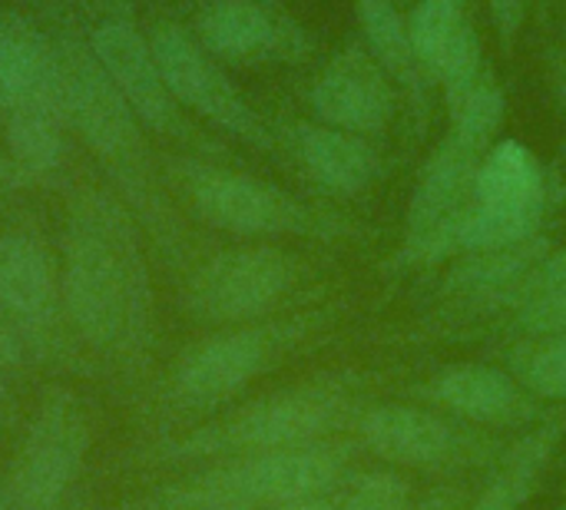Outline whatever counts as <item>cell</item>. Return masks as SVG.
<instances>
[{
  "label": "cell",
  "instance_id": "d4e9b609",
  "mask_svg": "<svg viewBox=\"0 0 566 510\" xmlns=\"http://www.w3.org/2000/svg\"><path fill=\"white\" fill-rule=\"evenodd\" d=\"M411 481L401 471L378 468L352 478L345 495L335 498V510H408L415 504Z\"/></svg>",
  "mask_w": 566,
  "mask_h": 510
},
{
  "label": "cell",
  "instance_id": "52a82bcc",
  "mask_svg": "<svg viewBox=\"0 0 566 510\" xmlns=\"http://www.w3.org/2000/svg\"><path fill=\"white\" fill-rule=\"evenodd\" d=\"M551 209V176L534 149L517 139H497L484 156L474 199L451 226L454 259L488 252L541 236Z\"/></svg>",
  "mask_w": 566,
  "mask_h": 510
},
{
  "label": "cell",
  "instance_id": "4316f807",
  "mask_svg": "<svg viewBox=\"0 0 566 510\" xmlns=\"http://www.w3.org/2000/svg\"><path fill=\"white\" fill-rule=\"evenodd\" d=\"M531 3L534 0H488L491 23H494V33H497L504 50H514V43H517V37H521V30L527 23Z\"/></svg>",
  "mask_w": 566,
  "mask_h": 510
},
{
  "label": "cell",
  "instance_id": "9c48e42d",
  "mask_svg": "<svg viewBox=\"0 0 566 510\" xmlns=\"http://www.w3.org/2000/svg\"><path fill=\"white\" fill-rule=\"evenodd\" d=\"M149 43L169 93L182 110L259 153H279L275 129L252 110L229 70L192 37L189 27L163 20L149 30Z\"/></svg>",
  "mask_w": 566,
  "mask_h": 510
},
{
  "label": "cell",
  "instance_id": "4fadbf2b",
  "mask_svg": "<svg viewBox=\"0 0 566 510\" xmlns=\"http://www.w3.org/2000/svg\"><path fill=\"white\" fill-rule=\"evenodd\" d=\"M189 30L222 66L298 63L312 50L308 30L279 0H202Z\"/></svg>",
  "mask_w": 566,
  "mask_h": 510
},
{
  "label": "cell",
  "instance_id": "4dcf8cb0",
  "mask_svg": "<svg viewBox=\"0 0 566 510\" xmlns=\"http://www.w3.org/2000/svg\"><path fill=\"white\" fill-rule=\"evenodd\" d=\"M269 510H335V498L332 495H322V498H302V501H285V504H275Z\"/></svg>",
  "mask_w": 566,
  "mask_h": 510
},
{
  "label": "cell",
  "instance_id": "83f0119b",
  "mask_svg": "<svg viewBox=\"0 0 566 510\" xmlns=\"http://www.w3.org/2000/svg\"><path fill=\"white\" fill-rule=\"evenodd\" d=\"M33 352L30 335L20 329V322L0 305V372H13L27 362V355Z\"/></svg>",
  "mask_w": 566,
  "mask_h": 510
},
{
  "label": "cell",
  "instance_id": "484cf974",
  "mask_svg": "<svg viewBox=\"0 0 566 510\" xmlns=\"http://www.w3.org/2000/svg\"><path fill=\"white\" fill-rule=\"evenodd\" d=\"M514 325L527 339L566 335V289H544V292L527 295L514 309Z\"/></svg>",
  "mask_w": 566,
  "mask_h": 510
},
{
  "label": "cell",
  "instance_id": "1f68e13d",
  "mask_svg": "<svg viewBox=\"0 0 566 510\" xmlns=\"http://www.w3.org/2000/svg\"><path fill=\"white\" fill-rule=\"evenodd\" d=\"M554 90H557V96H560L566 110V37L560 50H557V60H554Z\"/></svg>",
  "mask_w": 566,
  "mask_h": 510
},
{
  "label": "cell",
  "instance_id": "5bb4252c",
  "mask_svg": "<svg viewBox=\"0 0 566 510\" xmlns=\"http://www.w3.org/2000/svg\"><path fill=\"white\" fill-rule=\"evenodd\" d=\"M86 43L146 133H159L172 139L189 136L182 106L172 100L163 80L149 33H143L126 13H99L96 23L90 27Z\"/></svg>",
  "mask_w": 566,
  "mask_h": 510
},
{
  "label": "cell",
  "instance_id": "6da1fadb",
  "mask_svg": "<svg viewBox=\"0 0 566 510\" xmlns=\"http://www.w3.org/2000/svg\"><path fill=\"white\" fill-rule=\"evenodd\" d=\"M63 312L106 355L143 365L153 345V282L129 206L103 189L70 199L60 252Z\"/></svg>",
  "mask_w": 566,
  "mask_h": 510
},
{
  "label": "cell",
  "instance_id": "8992f818",
  "mask_svg": "<svg viewBox=\"0 0 566 510\" xmlns=\"http://www.w3.org/2000/svg\"><path fill=\"white\" fill-rule=\"evenodd\" d=\"M169 176L176 179L186 206L212 229L245 236V239H279V236H305V239H335L348 236L345 222L305 206L298 196L222 166H209L199 159H172Z\"/></svg>",
  "mask_w": 566,
  "mask_h": 510
},
{
  "label": "cell",
  "instance_id": "8fae6325",
  "mask_svg": "<svg viewBox=\"0 0 566 510\" xmlns=\"http://www.w3.org/2000/svg\"><path fill=\"white\" fill-rule=\"evenodd\" d=\"M90 418L83 405L53 392L43 398L30 418L7 481V498L13 510H56L63 495L83 471L90 451Z\"/></svg>",
  "mask_w": 566,
  "mask_h": 510
},
{
  "label": "cell",
  "instance_id": "7a4b0ae2",
  "mask_svg": "<svg viewBox=\"0 0 566 510\" xmlns=\"http://www.w3.org/2000/svg\"><path fill=\"white\" fill-rule=\"evenodd\" d=\"M63 63V116L66 126L90 146L93 156L113 173L123 189V202L159 236L169 259L179 256V226L172 209L156 189L153 163L143 139V123L113 86L90 43L70 33L53 37Z\"/></svg>",
  "mask_w": 566,
  "mask_h": 510
},
{
  "label": "cell",
  "instance_id": "3957f363",
  "mask_svg": "<svg viewBox=\"0 0 566 510\" xmlns=\"http://www.w3.org/2000/svg\"><path fill=\"white\" fill-rule=\"evenodd\" d=\"M507 116V100L497 76L488 70L474 93L451 113V126L424 159L405 212V246L395 266H434L448 259V232L474 199V183L484 156L494 149Z\"/></svg>",
  "mask_w": 566,
  "mask_h": 510
},
{
  "label": "cell",
  "instance_id": "30bf717a",
  "mask_svg": "<svg viewBox=\"0 0 566 510\" xmlns=\"http://www.w3.org/2000/svg\"><path fill=\"white\" fill-rule=\"evenodd\" d=\"M298 259L275 246H242L206 259L182 292L186 312L202 325L265 322L298 285Z\"/></svg>",
  "mask_w": 566,
  "mask_h": 510
},
{
  "label": "cell",
  "instance_id": "e575fe53",
  "mask_svg": "<svg viewBox=\"0 0 566 510\" xmlns=\"http://www.w3.org/2000/svg\"><path fill=\"white\" fill-rule=\"evenodd\" d=\"M7 402H10V398H7V388H3V382H0V412L7 408Z\"/></svg>",
  "mask_w": 566,
  "mask_h": 510
},
{
  "label": "cell",
  "instance_id": "2e32d148",
  "mask_svg": "<svg viewBox=\"0 0 566 510\" xmlns=\"http://www.w3.org/2000/svg\"><path fill=\"white\" fill-rule=\"evenodd\" d=\"M405 20L418 66L424 70L431 86H441L451 116L491 70L484 63V46L471 17V0H415Z\"/></svg>",
  "mask_w": 566,
  "mask_h": 510
},
{
  "label": "cell",
  "instance_id": "277c9868",
  "mask_svg": "<svg viewBox=\"0 0 566 510\" xmlns=\"http://www.w3.org/2000/svg\"><path fill=\"white\" fill-rule=\"evenodd\" d=\"M365 412L352 385L338 378H318L292 385L272 395H262L229 418L192 431L172 448V458H232L252 451L298 448L338 438L345 428H355Z\"/></svg>",
  "mask_w": 566,
  "mask_h": 510
},
{
  "label": "cell",
  "instance_id": "e0dca14e",
  "mask_svg": "<svg viewBox=\"0 0 566 510\" xmlns=\"http://www.w3.org/2000/svg\"><path fill=\"white\" fill-rule=\"evenodd\" d=\"M431 408L481 428H531L544 418V402H537L507 368L497 365H451L418 388Z\"/></svg>",
  "mask_w": 566,
  "mask_h": 510
},
{
  "label": "cell",
  "instance_id": "f546056e",
  "mask_svg": "<svg viewBox=\"0 0 566 510\" xmlns=\"http://www.w3.org/2000/svg\"><path fill=\"white\" fill-rule=\"evenodd\" d=\"M30 176L7 156V153H0V189H13V186H23Z\"/></svg>",
  "mask_w": 566,
  "mask_h": 510
},
{
  "label": "cell",
  "instance_id": "ba28073f",
  "mask_svg": "<svg viewBox=\"0 0 566 510\" xmlns=\"http://www.w3.org/2000/svg\"><path fill=\"white\" fill-rule=\"evenodd\" d=\"M318 325L315 315L285 322H252L216 332L192 348H186L172 372L166 395L182 412H212L235 398L259 375H265L295 342H302Z\"/></svg>",
  "mask_w": 566,
  "mask_h": 510
},
{
  "label": "cell",
  "instance_id": "7c38bea8",
  "mask_svg": "<svg viewBox=\"0 0 566 510\" xmlns=\"http://www.w3.org/2000/svg\"><path fill=\"white\" fill-rule=\"evenodd\" d=\"M358 445L398 468H464L481 458H491V445L481 441L464 421L405 402L365 405L355 421Z\"/></svg>",
  "mask_w": 566,
  "mask_h": 510
},
{
  "label": "cell",
  "instance_id": "7402d4cb",
  "mask_svg": "<svg viewBox=\"0 0 566 510\" xmlns=\"http://www.w3.org/2000/svg\"><path fill=\"white\" fill-rule=\"evenodd\" d=\"M566 435V415L564 412H551L544 415L537 425H531L511 448H504L491 468L488 485L481 488V495L464 510H521L541 475L547 471L560 438Z\"/></svg>",
  "mask_w": 566,
  "mask_h": 510
},
{
  "label": "cell",
  "instance_id": "603a6c76",
  "mask_svg": "<svg viewBox=\"0 0 566 510\" xmlns=\"http://www.w3.org/2000/svg\"><path fill=\"white\" fill-rule=\"evenodd\" d=\"M66 119L53 113H13L3 116L7 156L27 176H46L60 169L66 156Z\"/></svg>",
  "mask_w": 566,
  "mask_h": 510
},
{
  "label": "cell",
  "instance_id": "d6a6232c",
  "mask_svg": "<svg viewBox=\"0 0 566 510\" xmlns=\"http://www.w3.org/2000/svg\"><path fill=\"white\" fill-rule=\"evenodd\" d=\"M172 510H252V508H239V504H186V508H172Z\"/></svg>",
  "mask_w": 566,
  "mask_h": 510
},
{
  "label": "cell",
  "instance_id": "cb8c5ba5",
  "mask_svg": "<svg viewBox=\"0 0 566 510\" xmlns=\"http://www.w3.org/2000/svg\"><path fill=\"white\" fill-rule=\"evenodd\" d=\"M507 372L544 405L566 402V335H541L517 345Z\"/></svg>",
  "mask_w": 566,
  "mask_h": 510
},
{
  "label": "cell",
  "instance_id": "ac0fdd59",
  "mask_svg": "<svg viewBox=\"0 0 566 510\" xmlns=\"http://www.w3.org/2000/svg\"><path fill=\"white\" fill-rule=\"evenodd\" d=\"M13 113L63 116V63L46 30L20 13H0V116Z\"/></svg>",
  "mask_w": 566,
  "mask_h": 510
},
{
  "label": "cell",
  "instance_id": "f1b7e54d",
  "mask_svg": "<svg viewBox=\"0 0 566 510\" xmlns=\"http://www.w3.org/2000/svg\"><path fill=\"white\" fill-rule=\"evenodd\" d=\"M464 491H458V488H438V491H431L428 498H421V501H415L408 510H464Z\"/></svg>",
  "mask_w": 566,
  "mask_h": 510
},
{
  "label": "cell",
  "instance_id": "44dd1931",
  "mask_svg": "<svg viewBox=\"0 0 566 510\" xmlns=\"http://www.w3.org/2000/svg\"><path fill=\"white\" fill-rule=\"evenodd\" d=\"M0 305L20 322L33 348L50 335L63 312L60 262L30 232L0 236Z\"/></svg>",
  "mask_w": 566,
  "mask_h": 510
},
{
  "label": "cell",
  "instance_id": "ffe728a7",
  "mask_svg": "<svg viewBox=\"0 0 566 510\" xmlns=\"http://www.w3.org/2000/svg\"><path fill=\"white\" fill-rule=\"evenodd\" d=\"M279 143L292 153L302 173L335 196H358L378 183L385 159L375 139L335 129L315 119H298L282 129Z\"/></svg>",
  "mask_w": 566,
  "mask_h": 510
},
{
  "label": "cell",
  "instance_id": "d590c367",
  "mask_svg": "<svg viewBox=\"0 0 566 510\" xmlns=\"http://www.w3.org/2000/svg\"><path fill=\"white\" fill-rule=\"evenodd\" d=\"M564 510H566V504H564Z\"/></svg>",
  "mask_w": 566,
  "mask_h": 510
},
{
  "label": "cell",
  "instance_id": "d6986e66",
  "mask_svg": "<svg viewBox=\"0 0 566 510\" xmlns=\"http://www.w3.org/2000/svg\"><path fill=\"white\" fill-rule=\"evenodd\" d=\"M547 239L534 236L517 246L488 249V252H464L451 266L441 282V295L451 302L454 315L484 319L494 312H511L524 279L541 266L547 256Z\"/></svg>",
  "mask_w": 566,
  "mask_h": 510
},
{
  "label": "cell",
  "instance_id": "836d02e7",
  "mask_svg": "<svg viewBox=\"0 0 566 510\" xmlns=\"http://www.w3.org/2000/svg\"><path fill=\"white\" fill-rule=\"evenodd\" d=\"M0 510H10V498H7V488H3V481H0Z\"/></svg>",
  "mask_w": 566,
  "mask_h": 510
},
{
  "label": "cell",
  "instance_id": "9a60e30c",
  "mask_svg": "<svg viewBox=\"0 0 566 510\" xmlns=\"http://www.w3.org/2000/svg\"><path fill=\"white\" fill-rule=\"evenodd\" d=\"M315 123L348 129L368 139L388 133L398 113V83L365 40L342 46L308 86Z\"/></svg>",
  "mask_w": 566,
  "mask_h": 510
},
{
  "label": "cell",
  "instance_id": "5b68a950",
  "mask_svg": "<svg viewBox=\"0 0 566 510\" xmlns=\"http://www.w3.org/2000/svg\"><path fill=\"white\" fill-rule=\"evenodd\" d=\"M352 455L355 448L335 438L298 448L232 455L216 468L179 485L169 498V510L186 504H239L269 510L285 501L322 498L342 485Z\"/></svg>",
  "mask_w": 566,
  "mask_h": 510
}]
</instances>
